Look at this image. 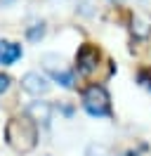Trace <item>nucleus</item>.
Wrapping results in <instances>:
<instances>
[{"label": "nucleus", "mask_w": 151, "mask_h": 156, "mask_svg": "<svg viewBox=\"0 0 151 156\" xmlns=\"http://www.w3.org/2000/svg\"><path fill=\"white\" fill-rule=\"evenodd\" d=\"M5 140L17 154H28L38 144V126L36 121L28 116H14L5 126Z\"/></svg>", "instance_id": "f257e3e1"}, {"label": "nucleus", "mask_w": 151, "mask_h": 156, "mask_svg": "<svg viewBox=\"0 0 151 156\" xmlns=\"http://www.w3.org/2000/svg\"><path fill=\"white\" fill-rule=\"evenodd\" d=\"M83 107L90 116H109L111 114V97L104 85H87L83 90Z\"/></svg>", "instance_id": "f03ea898"}, {"label": "nucleus", "mask_w": 151, "mask_h": 156, "mask_svg": "<svg viewBox=\"0 0 151 156\" xmlns=\"http://www.w3.org/2000/svg\"><path fill=\"white\" fill-rule=\"evenodd\" d=\"M43 64H45L47 73L54 78L57 83H61L64 88H71V85H73V73H71V69H66V64H64L61 57L45 55V57H43Z\"/></svg>", "instance_id": "7ed1b4c3"}, {"label": "nucleus", "mask_w": 151, "mask_h": 156, "mask_svg": "<svg viewBox=\"0 0 151 156\" xmlns=\"http://www.w3.org/2000/svg\"><path fill=\"white\" fill-rule=\"evenodd\" d=\"M99 50L94 48V45H83V48L78 50V55H76V69H78V73H83V76H90L94 69L99 66Z\"/></svg>", "instance_id": "20e7f679"}, {"label": "nucleus", "mask_w": 151, "mask_h": 156, "mask_svg": "<svg viewBox=\"0 0 151 156\" xmlns=\"http://www.w3.org/2000/svg\"><path fill=\"white\" fill-rule=\"evenodd\" d=\"M21 88L26 90L28 95H45L47 90H50V83L40 73L31 71V73H26V76L21 78Z\"/></svg>", "instance_id": "39448f33"}, {"label": "nucleus", "mask_w": 151, "mask_h": 156, "mask_svg": "<svg viewBox=\"0 0 151 156\" xmlns=\"http://www.w3.org/2000/svg\"><path fill=\"white\" fill-rule=\"evenodd\" d=\"M28 116L33 118L36 123L47 126V123H50V118H52V107H50L47 102H33V104L28 107Z\"/></svg>", "instance_id": "423d86ee"}, {"label": "nucleus", "mask_w": 151, "mask_h": 156, "mask_svg": "<svg viewBox=\"0 0 151 156\" xmlns=\"http://www.w3.org/2000/svg\"><path fill=\"white\" fill-rule=\"evenodd\" d=\"M19 57H21V48L17 43H9V40L0 43V64H14Z\"/></svg>", "instance_id": "0eeeda50"}, {"label": "nucleus", "mask_w": 151, "mask_h": 156, "mask_svg": "<svg viewBox=\"0 0 151 156\" xmlns=\"http://www.w3.org/2000/svg\"><path fill=\"white\" fill-rule=\"evenodd\" d=\"M43 33H45L43 24H36V29H28V38H31V40H38V38H43Z\"/></svg>", "instance_id": "6e6552de"}, {"label": "nucleus", "mask_w": 151, "mask_h": 156, "mask_svg": "<svg viewBox=\"0 0 151 156\" xmlns=\"http://www.w3.org/2000/svg\"><path fill=\"white\" fill-rule=\"evenodd\" d=\"M9 83H12V78H9L7 73H0V95H2V92H7Z\"/></svg>", "instance_id": "1a4fd4ad"}, {"label": "nucleus", "mask_w": 151, "mask_h": 156, "mask_svg": "<svg viewBox=\"0 0 151 156\" xmlns=\"http://www.w3.org/2000/svg\"><path fill=\"white\" fill-rule=\"evenodd\" d=\"M139 83L144 85V88L151 90V71H142V73H139Z\"/></svg>", "instance_id": "9d476101"}, {"label": "nucleus", "mask_w": 151, "mask_h": 156, "mask_svg": "<svg viewBox=\"0 0 151 156\" xmlns=\"http://www.w3.org/2000/svg\"><path fill=\"white\" fill-rule=\"evenodd\" d=\"M85 156H106V154H104V149H102V147H90Z\"/></svg>", "instance_id": "9b49d317"}, {"label": "nucleus", "mask_w": 151, "mask_h": 156, "mask_svg": "<svg viewBox=\"0 0 151 156\" xmlns=\"http://www.w3.org/2000/svg\"><path fill=\"white\" fill-rule=\"evenodd\" d=\"M121 156H135V154H121Z\"/></svg>", "instance_id": "f8f14e48"}]
</instances>
